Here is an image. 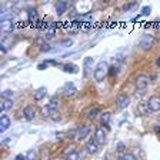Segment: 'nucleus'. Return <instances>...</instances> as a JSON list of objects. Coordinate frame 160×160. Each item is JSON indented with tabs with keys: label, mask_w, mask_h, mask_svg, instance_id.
<instances>
[{
	"label": "nucleus",
	"mask_w": 160,
	"mask_h": 160,
	"mask_svg": "<svg viewBox=\"0 0 160 160\" xmlns=\"http://www.w3.org/2000/svg\"><path fill=\"white\" fill-rule=\"evenodd\" d=\"M107 70H109V66H107L106 62H99V64H97L96 70H94V73H93L94 80L96 82H103L107 74Z\"/></svg>",
	"instance_id": "1"
},
{
	"label": "nucleus",
	"mask_w": 160,
	"mask_h": 160,
	"mask_svg": "<svg viewBox=\"0 0 160 160\" xmlns=\"http://www.w3.org/2000/svg\"><path fill=\"white\" fill-rule=\"evenodd\" d=\"M153 44H154V39L150 36V34H144V36H142V39H140V42H139L140 49L144 50V52H147V50L152 49Z\"/></svg>",
	"instance_id": "2"
},
{
	"label": "nucleus",
	"mask_w": 160,
	"mask_h": 160,
	"mask_svg": "<svg viewBox=\"0 0 160 160\" xmlns=\"http://www.w3.org/2000/svg\"><path fill=\"white\" fill-rule=\"evenodd\" d=\"M13 30H14L13 19H10V17H7V19H2V32H3V33H12Z\"/></svg>",
	"instance_id": "3"
},
{
	"label": "nucleus",
	"mask_w": 160,
	"mask_h": 160,
	"mask_svg": "<svg viewBox=\"0 0 160 160\" xmlns=\"http://www.w3.org/2000/svg\"><path fill=\"white\" fill-rule=\"evenodd\" d=\"M129 102H130V99H129V96L127 94H119L117 96V99H116V106H117V109H126L127 106H129Z\"/></svg>",
	"instance_id": "4"
},
{
	"label": "nucleus",
	"mask_w": 160,
	"mask_h": 160,
	"mask_svg": "<svg viewBox=\"0 0 160 160\" xmlns=\"http://www.w3.org/2000/svg\"><path fill=\"white\" fill-rule=\"evenodd\" d=\"M150 112H159L160 110V97L159 96H152L147 102Z\"/></svg>",
	"instance_id": "5"
},
{
	"label": "nucleus",
	"mask_w": 160,
	"mask_h": 160,
	"mask_svg": "<svg viewBox=\"0 0 160 160\" xmlns=\"http://www.w3.org/2000/svg\"><path fill=\"white\" fill-rule=\"evenodd\" d=\"M89 132H90L89 126H79L76 129V140H80V142H82L83 139H86Z\"/></svg>",
	"instance_id": "6"
},
{
	"label": "nucleus",
	"mask_w": 160,
	"mask_h": 160,
	"mask_svg": "<svg viewBox=\"0 0 160 160\" xmlns=\"http://www.w3.org/2000/svg\"><path fill=\"white\" fill-rule=\"evenodd\" d=\"M97 150H99V143H97V140L90 139L86 144V152L90 154H93V153H97Z\"/></svg>",
	"instance_id": "7"
},
{
	"label": "nucleus",
	"mask_w": 160,
	"mask_h": 160,
	"mask_svg": "<svg viewBox=\"0 0 160 160\" xmlns=\"http://www.w3.org/2000/svg\"><path fill=\"white\" fill-rule=\"evenodd\" d=\"M147 83H149V79H147L146 76H143V74H140V76H137V79H136V89L137 90H146Z\"/></svg>",
	"instance_id": "8"
},
{
	"label": "nucleus",
	"mask_w": 160,
	"mask_h": 160,
	"mask_svg": "<svg viewBox=\"0 0 160 160\" xmlns=\"http://www.w3.org/2000/svg\"><path fill=\"white\" fill-rule=\"evenodd\" d=\"M94 139L97 140V143H99V144H104V142H106V132H104L103 127H97V129H96Z\"/></svg>",
	"instance_id": "9"
},
{
	"label": "nucleus",
	"mask_w": 160,
	"mask_h": 160,
	"mask_svg": "<svg viewBox=\"0 0 160 160\" xmlns=\"http://www.w3.org/2000/svg\"><path fill=\"white\" fill-rule=\"evenodd\" d=\"M137 113H139V116H147V114L150 113L147 102H140V103L137 104Z\"/></svg>",
	"instance_id": "10"
},
{
	"label": "nucleus",
	"mask_w": 160,
	"mask_h": 160,
	"mask_svg": "<svg viewBox=\"0 0 160 160\" xmlns=\"http://www.w3.org/2000/svg\"><path fill=\"white\" fill-rule=\"evenodd\" d=\"M34 114H36V112H34V109L32 106H26L23 109V116H24V119H26L27 122L33 120L34 119Z\"/></svg>",
	"instance_id": "11"
},
{
	"label": "nucleus",
	"mask_w": 160,
	"mask_h": 160,
	"mask_svg": "<svg viewBox=\"0 0 160 160\" xmlns=\"http://www.w3.org/2000/svg\"><path fill=\"white\" fill-rule=\"evenodd\" d=\"M47 106H49L50 112H56V110H59V106H60V100L57 96H53L52 99H50V102L47 103Z\"/></svg>",
	"instance_id": "12"
},
{
	"label": "nucleus",
	"mask_w": 160,
	"mask_h": 160,
	"mask_svg": "<svg viewBox=\"0 0 160 160\" xmlns=\"http://www.w3.org/2000/svg\"><path fill=\"white\" fill-rule=\"evenodd\" d=\"M9 127H10V119L6 114H3L0 117V132H6Z\"/></svg>",
	"instance_id": "13"
},
{
	"label": "nucleus",
	"mask_w": 160,
	"mask_h": 160,
	"mask_svg": "<svg viewBox=\"0 0 160 160\" xmlns=\"http://www.w3.org/2000/svg\"><path fill=\"white\" fill-rule=\"evenodd\" d=\"M64 94H66L67 97H73L74 94H76V87L73 86V83H66V86H64Z\"/></svg>",
	"instance_id": "14"
},
{
	"label": "nucleus",
	"mask_w": 160,
	"mask_h": 160,
	"mask_svg": "<svg viewBox=\"0 0 160 160\" xmlns=\"http://www.w3.org/2000/svg\"><path fill=\"white\" fill-rule=\"evenodd\" d=\"M83 64H84V76L87 77L90 73V70H92V66H93V57H86Z\"/></svg>",
	"instance_id": "15"
},
{
	"label": "nucleus",
	"mask_w": 160,
	"mask_h": 160,
	"mask_svg": "<svg viewBox=\"0 0 160 160\" xmlns=\"http://www.w3.org/2000/svg\"><path fill=\"white\" fill-rule=\"evenodd\" d=\"M13 107V102L10 99H2V103H0V110L2 112H7Z\"/></svg>",
	"instance_id": "16"
},
{
	"label": "nucleus",
	"mask_w": 160,
	"mask_h": 160,
	"mask_svg": "<svg viewBox=\"0 0 160 160\" xmlns=\"http://www.w3.org/2000/svg\"><path fill=\"white\" fill-rule=\"evenodd\" d=\"M63 72H66V73H77L79 72V67L76 66V64H72V63H67L63 66Z\"/></svg>",
	"instance_id": "17"
},
{
	"label": "nucleus",
	"mask_w": 160,
	"mask_h": 160,
	"mask_svg": "<svg viewBox=\"0 0 160 160\" xmlns=\"http://www.w3.org/2000/svg\"><path fill=\"white\" fill-rule=\"evenodd\" d=\"M66 9H67V3L66 2H57L56 3V13L59 14H63L64 12H66Z\"/></svg>",
	"instance_id": "18"
},
{
	"label": "nucleus",
	"mask_w": 160,
	"mask_h": 160,
	"mask_svg": "<svg viewBox=\"0 0 160 160\" xmlns=\"http://www.w3.org/2000/svg\"><path fill=\"white\" fill-rule=\"evenodd\" d=\"M46 87H40V89H37L36 92H34V100H37V102H39V100H42L43 99L44 96H46Z\"/></svg>",
	"instance_id": "19"
},
{
	"label": "nucleus",
	"mask_w": 160,
	"mask_h": 160,
	"mask_svg": "<svg viewBox=\"0 0 160 160\" xmlns=\"http://www.w3.org/2000/svg\"><path fill=\"white\" fill-rule=\"evenodd\" d=\"M99 113H100L99 107H92L90 110H87V112H86V117H87V119L92 120V119H94V117H96Z\"/></svg>",
	"instance_id": "20"
},
{
	"label": "nucleus",
	"mask_w": 160,
	"mask_h": 160,
	"mask_svg": "<svg viewBox=\"0 0 160 160\" xmlns=\"http://www.w3.org/2000/svg\"><path fill=\"white\" fill-rule=\"evenodd\" d=\"M110 116H112L110 112H104V113H102V116H100V123L107 127V124H109V122H110Z\"/></svg>",
	"instance_id": "21"
},
{
	"label": "nucleus",
	"mask_w": 160,
	"mask_h": 160,
	"mask_svg": "<svg viewBox=\"0 0 160 160\" xmlns=\"http://www.w3.org/2000/svg\"><path fill=\"white\" fill-rule=\"evenodd\" d=\"M50 157V152L47 147H44V149H42V156H40V160H49Z\"/></svg>",
	"instance_id": "22"
},
{
	"label": "nucleus",
	"mask_w": 160,
	"mask_h": 160,
	"mask_svg": "<svg viewBox=\"0 0 160 160\" xmlns=\"http://www.w3.org/2000/svg\"><path fill=\"white\" fill-rule=\"evenodd\" d=\"M26 160H36V150H34V149H30L29 152H27Z\"/></svg>",
	"instance_id": "23"
},
{
	"label": "nucleus",
	"mask_w": 160,
	"mask_h": 160,
	"mask_svg": "<svg viewBox=\"0 0 160 160\" xmlns=\"http://www.w3.org/2000/svg\"><path fill=\"white\" fill-rule=\"evenodd\" d=\"M119 160H136V159H134L133 154H130V153H124V154H122V156L119 157Z\"/></svg>",
	"instance_id": "24"
},
{
	"label": "nucleus",
	"mask_w": 160,
	"mask_h": 160,
	"mask_svg": "<svg viewBox=\"0 0 160 160\" xmlns=\"http://www.w3.org/2000/svg\"><path fill=\"white\" fill-rule=\"evenodd\" d=\"M60 44H62V46H63V47H70V46H72V44H73V40H72V39L62 40V42H60Z\"/></svg>",
	"instance_id": "25"
},
{
	"label": "nucleus",
	"mask_w": 160,
	"mask_h": 160,
	"mask_svg": "<svg viewBox=\"0 0 160 160\" xmlns=\"http://www.w3.org/2000/svg\"><path fill=\"white\" fill-rule=\"evenodd\" d=\"M2 96H3V99H10L12 96H14V93L12 90H4L3 93H2Z\"/></svg>",
	"instance_id": "26"
},
{
	"label": "nucleus",
	"mask_w": 160,
	"mask_h": 160,
	"mask_svg": "<svg viewBox=\"0 0 160 160\" xmlns=\"http://www.w3.org/2000/svg\"><path fill=\"white\" fill-rule=\"evenodd\" d=\"M73 152H76V150H74V146H69V147H66V150H64V156H69V154H72L73 153Z\"/></svg>",
	"instance_id": "27"
},
{
	"label": "nucleus",
	"mask_w": 160,
	"mask_h": 160,
	"mask_svg": "<svg viewBox=\"0 0 160 160\" xmlns=\"http://www.w3.org/2000/svg\"><path fill=\"white\" fill-rule=\"evenodd\" d=\"M79 153H77V152H73V153L72 154H69V156H67V160H79Z\"/></svg>",
	"instance_id": "28"
},
{
	"label": "nucleus",
	"mask_w": 160,
	"mask_h": 160,
	"mask_svg": "<svg viewBox=\"0 0 160 160\" xmlns=\"http://www.w3.org/2000/svg\"><path fill=\"white\" fill-rule=\"evenodd\" d=\"M34 46L43 47V46H44V40L42 39V37H39V39H36V40H34Z\"/></svg>",
	"instance_id": "29"
},
{
	"label": "nucleus",
	"mask_w": 160,
	"mask_h": 160,
	"mask_svg": "<svg viewBox=\"0 0 160 160\" xmlns=\"http://www.w3.org/2000/svg\"><path fill=\"white\" fill-rule=\"evenodd\" d=\"M50 113H52V112H50L49 106H44L43 109H42V114H43L44 117H46V116H50Z\"/></svg>",
	"instance_id": "30"
},
{
	"label": "nucleus",
	"mask_w": 160,
	"mask_h": 160,
	"mask_svg": "<svg viewBox=\"0 0 160 160\" xmlns=\"http://www.w3.org/2000/svg\"><path fill=\"white\" fill-rule=\"evenodd\" d=\"M124 149H126V146H124V143H122V142H119V143L116 144V150H117V152H124Z\"/></svg>",
	"instance_id": "31"
},
{
	"label": "nucleus",
	"mask_w": 160,
	"mask_h": 160,
	"mask_svg": "<svg viewBox=\"0 0 160 160\" xmlns=\"http://www.w3.org/2000/svg\"><path fill=\"white\" fill-rule=\"evenodd\" d=\"M67 137H69L70 140H72V139H76V129H73L72 132H69V133H67Z\"/></svg>",
	"instance_id": "32"
},
{
	"label": "nucleus",
	"mask_w": 160,
	"mask_h": 160,
	"mask_svg": "<svg viewBox=\"0 0 160 160\" xmlns=\"http://www.w3.org/2000/svg\"><path fill=\"white\" fill-rule=\"evenodd\" d=\"M109 74H110V76L117 74V67H109Z\"/></svg>",
	"instance_id": "33"
},
{
	"label": "nucleus",
	"mask_w": 160,
	"mask_h": 160,
	"mask_svg": "<svg viewBox=\"0 0 160 160\" xmlns=\"http://www.w3.org/2000/svg\"><path fill=\"white\" fill-rule=\"evenodd\" d=\"M149 13H150V7L149 6L143 7V10H142V16H147Z\"/></svg>",
	"instance_id": "34"
},
{
	"label": "nucleus",
	"mask_w": 160,
	"mask_h": 160,
	"mask_svg": "<svg viewBox=\"0 0 160 160\" xmlns=\"http://www.w3.org/2000/svg\"><path fill=\"white\" fill-rule=\"evenodd\" d=\"M53 50V47H50L49 44H44L43 47H42V52H52Z\"/></svg>",
	"instance_id": "35"
},
{
	"label": "nucleus",
	"mask_w": 160,
	"mask_h": 160,
	"mask_svg": "<svg viewBox=\"0 0 160 160\" xmlns=\"http://www.w3.org/2000/svg\"><path fill=\"white\" fill-rule=\"evenodd\" d=\"M133 6H136V3H130V4H124V6H123V10H124V12H126V10H130V9H132V7H133Z\"/></svg>",
	"instance_id": "36"
},
{
	"label": "nucleus",
	"mask_w": 160,
	"mask_h": 160,
	"mask_svg": "<svg viewBox=\"0 0 160 160\" xmlns=\"http://www.w3.org/2000/svg\"><path fill=\"white\" fill-rule=\"evenodd\" d=\"M29 16H30V20H33L34 16H37V14H36V12H34V10H29Z\"/></svg>",
	"instance_id": "37"
},
{
	"label": "nucleus",
	"mask_w": 160,
	"mask_h": 160,
	"mask_svg": "<svg viewBox=\"0 0 160 160\" xmlns=\"http://www.w3.org/2000/svg\"><path fill=\"white\" fill-rule=\"evenodd\" d=\"M16 160H26V156H24V154H17Z\"/></svg>",
	"instance_id": "38"
},
{
	"label": "nucleus",
	"mask_w": 160,
	"mask_h": 160,
	"mask_svg": "<svg viewBox=\"0 0 160 160\" xmlns=\"http://www.w3.org/2000/svg\"><path fill=\"white\" fill-rule=\"evenodd\" d=\"M46 66H47L46 63H42V64H39V70H44V69H46Z\"/></svg>",
	"instance_id": "39"
},
{
	"label": "nucleus",
	"mask_w": 160,
	"mask_h": 160,
	"mask_svg": "<svg viewBox=\"0 0 160 160\" xmlns=\"http://www.w3.org/2000/svg\"><path fill=\"white\" fill-rule=\"evenodd\" d=\"M156 64H157V66H159V67H160V56H159V57H157V60H156Z\"/></svg>",
	"instance_id": "40"
},
{
	"label": "nucleus",
	"mask_w": 160,
	"mask_h": 160,
	"mask_svg": "<svg viewBox=\"0 0 160 160\" xmlns=\"http://www.w3.org/2000/svg\"><path fill=\"white\" fill-rule=\"evenodd\" d=\"M154 130H156L157 133H160V126H157V127H154Z\"/></svg>",
	"instance_id": "41"
},
{
	"label": "nucleus",
	"mask_w": 160,
	"mask_h": 160,
	"mask_svg": "<svg viewBox=\"0 0 160 160\" xmlns=\"http://www.w3.org/2000/svg\"><path fill=\"white\" fill-rule=\"evenodd\" d=\"M57 160H59V159H57Z\"/></svg>",
	"instance_id": "42"
}]
</instances>
